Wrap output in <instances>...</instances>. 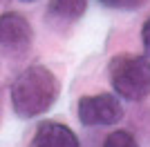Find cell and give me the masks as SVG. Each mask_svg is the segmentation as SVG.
<instances>
[{"instance_id":"obj_1","label":"cell","mask_w":150,"mask_h":147,"mask_svg":"<svg viewBox=\"0 0 150 147\" xmlns=\"http://www.w3.org/2000/svg\"><path fill=\"white\" fill-rule=\"evenodd\" d=\"M58 78L43 65H31L16 76L11 85V107L20 118H36L54 107L58 98Z\"/></svg>"},{"instance_id":"obj_2","label":"cell","mask_w":150,"mask_h":147,"mask_svg":"<svg viewBox=\"0 0 150 147\" xmlns=\"http://www.w3.org/2000/svg\"><path fill=\"white\" fill-rule=\"evenodd\" d=\"M110 83L117 96L139 103L150 96V60L139 54H119L110 65Z\"/></svg>"},{"instance_id":"obj_3","label":"cell","mask_w":150,"mask_h":147,"mask_svg":"<svg viewBox=\"0 0 150 147\" xmlns=\"http://www.w3.org/2000/svg\"><path fill=\"white\" fill-rule=\"evenodd\" d=\"M76 114L85 127H108L117 125L123 118V107L117 94H96V96H83L79 100Z\"/></svg>"},{"instance_id":"obj_4","label":"cell","mask_w":150,"mask_h":147,"mask_svg":"<svg viewBox=\"0 0 150 147\" xmlns=\"http://www.w3.org/2000/svg\"><path fill=\"white\" fill-rule=\"evenodd\" d=\"M31 38H34V29L23 13L7 11L0 16V47L23 51L31 45Z\"/></svg>"},{"instance_id":"obj_5","label":"cell","mask_w":150,"mask_h":147,"mask_svg":"<svg viewBox=\"0 0 150 147\" xmlns=\"http://www.w3.org/2000/svg\"><path fill=\"white\" fill-rule=\"evenodd\" d=\"M29 147H81V143L67 125H61L56 120H45L36 127Z\"/></svg>"},{"instance_id":"obj_6","label":"cell","mask_w":150,"mask_h":147,"mask_svg":"<svg viewBox=\"0 0 150 147\" xmlns=\"http://www.w3.org/2000/svg\"><path fill=\"white\" fill-rule=\"evenodd\" d=\"M85 9H88V0H52L47 16L52 22L72 24L79 18H83Z\"/></svg>"},{"instance_id":"obj_7","label":"cell","mask_w":150,"mask_h":147,"mask_svg":"<svg viewBox=\"0 0 150 147\" xmlns=\"http://www.w3.org/2000/svg\"><path fill=\"white\" fill-rule=\"evenodd\" d=\"M103 147H139L137 141H134V136L130 132H123V129H117L112 134L105 138Z\"/></svg>"},{"instance_id":"obj_8","label":"cell","mask_w":150,"mask_h":147,"mask_svg":"<svg viewBox=\"0 0 150 147\" xmlns=\"http://www.w3.org/2000/svg\"><path fill=\"white\" fill-rule=\"evenodd\" d=\"M103 7L110 9H121V11H130V9H139L146 0H99Z\"/></svg>"},{"instance_id":"obj_9","label":"cell","mask_w":150,"mask_h":147,"mask_svg":"<svg viewBox=\"0 0 150 147\" xmlns=\"http://www.w3.org/2000/svg\"><path fill=\"white\" fill-rule=\"evenodd\" d=\"M141 40H144V49H146V54L150 56V18L144 22V29H141Z\"/></svg>"},{"instance_id":"obj_10","label":"cell","mask_w":150,"mask_h":147,"mask_svg":"<svg viewBox=\"0 0 150 147\" xmlns=\"http://www.w3.org/2000/svg\"><path fill=\"white\" fill-rule=\"evenodd\" d=\"M23 2H36V0H23Z\"/></svg>"}]
</instances>
